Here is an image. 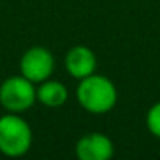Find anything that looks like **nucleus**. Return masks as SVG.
I'll return each mask as SVG.
<instances>
[{
	"label": "nucleus",
	"instance_id": "f257e3e1",
	"mask_svg": "<svg viewBox=\"0 0 160 160\" xmlns=\"http://www.w3.org/2000/svg\"><path fill=\"white\" fill-rule=\"evenodd\" d=\"M77 99L87 112L102 115L116 105L118 93L110 78L98 74H91L80 80L77 88Z\"/></svg>",
	"mask_w": 160,
	"mask_h": 160
},
{
	"label": "nucleus",
	"instance_id": "f03ea898",
	"mask_svg": "<svg viewBox=\"0 0 160 160\" xmlns=\"http://www.w3.org/2000/svg\"><path fill=\"white\" fill-rule=\"evenodd\" d=\"M32 146V129L18 113L0 118V152L8 157H21Z\"/></svg>",
	"mask_w": 160,
	"mask_h": 160
},
{
	"label": "nucleus",
	"instance_id": "7ed1b4c3",
	"mask_svg": "<svg viewBox=\"0 0 160 160\" xmlns=\"http://www.w3.org/2000/svg\"><path fill=\"white\" fill-rule=\"evenodd\" d=\"M36 101L35 83L24 75L7 78L0 85V105L10 113H22L28 110Z\"/></svg>",
	"mask_w": 160,
	"mask_h": 160
},
{
	"label": "nucleus",
	"instance_id": "20e7f679",
	"mask_svg": "<svg viewBox=\"0 0 160 160\" xmlns=\"http://www.w3.org/2000/svg\"><path fill=\"white\" fill-rule=\"evenodd\" d=\"M21 74L33 83H41L47 80L55 68V60L50 50L42 46L30 47L21 58Z\"/></svg>",
	"mask_w": 160,
	"mask_h": 160
},
{
	"label": "nucleus",
	"instance_id": "39448f33",
	"mask_svg": "<svg viewBox=\"0 0 160 160\" xmlns=\"http://www.w3.org/2000/svg\"><path fill=\"white\" fill-rule=\"evenodd\" d=\"M113 151V141L98 132L83 135L75 144V154L80 160H108Z\"/></svg>",
	"mask_w": 160,
	"mask_h": 160
},
{
	"label": "nucleus",
	"instance_id": "423d86ee",
	"mask_svg": "<svg viewBox=\"0 0 160 160\" xmlns=\"http://www.w3.org/2000/svg\"><path fill=\"white\" fill-rule=\"evenodd\" d=\"M96 55L85 46H75L66 55V69L71 77L82 80L96 71Z\"/></svg>",
	"mask_w": 160,
	"mask_h": 160
},
{
	"label": "nucleus",
	"instance_id": "0eeeda50",
	"mask_svg": "<svg viewBox=\"0 0 160 160\" xmlns=\"http://www.w3.org/2000/svg\"><path fill=\"white\" fill-rule=\"evenodd\" d=\"M36 99L46 107H60L68 101V90L57 80H44L36 90Z\"/></svg>",
	"mask_w": 160,
	"mask_h": 160
},
{
	"label": "nucleus",
	"instance_id": "6e6552de",
	"mask_svg": "<svg viewBox=\"0 0 160 160\" xmlns=\"http://www.w3.org/2000/svg\"><path fill=\"white\" fill-rule=\"evenodd\" d=\"M146 126L149 129V132L160 138V102L154 104L149 110H148V115H146Z\"/></svg>",
	"mask_w": 160,
	"mask_h": 160
}]
</instances>
